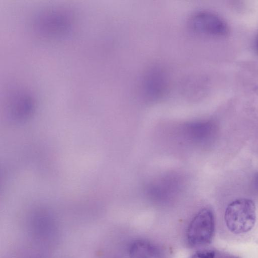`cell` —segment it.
<instances>
[{
	"label": "cell",
	"instance_id": "8",
	"mask_svg": "<svg viewBox=\"0 0 258 258\" xmlns=\"http://www.w3.org/2000/svg\"><path fill=\"white\" fill-rule=\"evenodd\" d=\"M215 253L212 249H203L196 251L191 258H214Z\"/></svg>",
	"mask_w": 258,
	"mask_h": 258
},
{
	"label": "cell",
	"instance_id": "4",
	"mask_svg": "<svg viewBox=\"0 0 258 258\" xmlns=\"http://www.w3.org/2000/svg\"><path fill=\"white\" fill-rule=\"evenodd\" d=\"M166 87V80L163 72L158 69H152L144 78L143 88L146 95L151 98L161 95Z\"/></svg>",
	"mask_w": 258,
	"mask_h": 258
},
{
	"label": "cell",
	"instance_id": "1",
	"mask_svg": "<svg viewBox=\"0 0 258 258\" xmlns=\"http://www.w3.org/2000/svg\"><path fill=\"white\" fill-rule=\"evenodd\" d=\"M256 218V207L250 199L240 198L230 203L225 212L228 229L235 234L245 233L254 226Z\"/></svg>",
	"mask_w": 258,
	"mask_h": 258
},
{
	"label": "cell",
	"instance_id": "2",
	"mask_svg": "<svg viewBox=\"0 0 258 258\" xmlns=\"http://www.w3.org/2000/svg\"><path fill=\"white\" fill-rule=\"evenodd\" d=\"M215 230V218L212 211L204 208L199 211L189 224L186 237L192 246L210 243Z\"/></svg>",
	"mask_w": 258,
	"mask_h": 258
},
{
	"label": "cell",
	"instance_id": "9",
	"mask_svg": "<svg viewBox=\"0 0 258 258\" xmlns=\"http://www.w3.org/2000/svg\"><path fill=\"white\" fill-rule=\"evenodd\" d=\"M256 46L257 50L258 51V37H257V40H256Z\"/></svg>",
	"mask_w": 258,
	"mask_h": 258
},
{
	"label": "cell",
	"instance_id": "3",
	"mask_svg": "<svg viewBox=\"0 0 258 258\" xmlns=\"http://www.w3.org/2000/svg\"><path fill=\"white\" fill-rule=\"evenodd\" d=\"M188 24L195 31L209 35L223 36L228 32L225 22L217 15L208 12L194 14L189 19Z\"/></svg>",
	"mask_w": 258,
	"mask_h": 258
},
{
	"label": "cell",
	"instance_id": "5",
	"mask_svg": "<svg viewBox=\"0 0 258 258\" xmlns=\"http://www.w3.org/2000/svg\"><path fill=\"white\" fill-rule=\"evenodd\" d=\"M39 28L45 33H59L68 28L67 17L58 12L43 15L38 22Z\"/></svg>",
	"mask_w": 258,
	"mask_h": 258
},
{
	"label": "cell",
	"instance_id": "6",
	"mask_svg": "<svg viewBox=\"0 0 258 258\" xmlns=\"http://www.w3.org/2000/svg\"><path fill=\"white\" fill-rule=\"evenodd\" d=\"M130 258H164L160 248L154 243L144 240H138L131 245Z\"/></svg>",
	"mask_w": 258,
	"mask_h": 258
},
{
	"label": "cell",
	"instance_id": "7",
	"mask_svg": "<svg viewBox=\"0 0 258 258\" xmlns=\"http://www.w3.org/2000/svg\"><path fill=\"white\" fill-rule=\"evenodd\" d=\"M214 125L209 122L192 123L187 127L189 135L195 140L205 141L210 138L214 132Z\"/></svg>",
	"mask_w": 258,
	"mask_h": 258
}]
</instances>
